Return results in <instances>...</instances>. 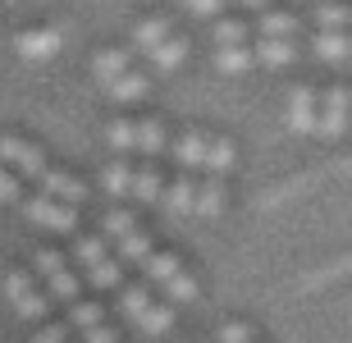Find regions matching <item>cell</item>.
Returning <instances> with one entry per match:
<instances>
[{
	"mask_svg": "<svg viewBox=\"0 0 352 343\" xmlns=\"http://www.w3.org/2000/svg\"><path fill=\"white\" fill-rule=\"evenodd\" d=\"M119 307H124V316H129L142 334H151V339H160V334L174 330V311H170V307H160V302H151V293H146L142 284L119 289Z\"/></svg>",
	"mask_w": 352,
	"mask_h": 343,
	"instance_id": "1",
	"label": "cell"
},
{
	"mask_svg": "<svg viewBox=\"0 0 352 343\" xmlns=\"http://www.w3.org/2000/svg\"><path fill=\"white\" fill-rule=\"evenodd\" d=\"M142 270H146V279H151L156 289L170 293L174 302H192V298H197V279L183 270L179 256H170V252H151Z\"/></svg>",
	"mask_w": 352,
	"mask_h": 343,
	"instance_id": "2",
	"label": "cell"
},
{
	"mask_svg": "<svg viewBox=\"0 0 352 343\" xmlns=\"http://www.w3.org/2000/svg\"><path fill=\"white\" fill-rule=\"evenodd\" d=\"M74 256H78V265L87 270V279L96 284V289H119V279H124V265L105 252L101 238H78L74 243Z\"/></svg>",
	"mask_w": 352,
	"mask_h": 343,
	"instance_id": "3",
	"label": "cell"
},
{
	"mask_svg": "<svg viewBox=\"0 0 352 343\" xmlns=\"http://www.w3.org/2000/svg\"><path fill=\"white\" fill-rule=\"evenodd\" d=\"M105 234L115 238L119 243V256H124V261H133V265H146V256H151V238L142 234V229H138V220H133L129 211H110L105 215Z\"/></svg>",
	"mask_w": 352,
	"mask_h": 343,
	"instance_id": "4",
	"label": "cell"
},
{
	"mask_svg": "<svg viewBox=\"0 0 352 343\" xmlns=\"http://www.w3.org/2000/svg\"><path fill=\"white\" fill-rule=\"evenodd\" d=\"M348 129H352V87L334 82V87L320 92V129H316V137H329L334 142Z\"/></svg>",
	"mask_w": 352,
	"mask_h": 343,
	"instance_id": "5",
	"label": "cell"
},
{
	"mask_svg": "<svg viewBox=\"0 0 352 343\" xmlns=\"http://www.w3.org/2000/svg\"><path fill=\"white\" fill-rule=\"evenodd\" d=\"M23 215L32 220V225L51 229V234H74V225H78V206H69V201L60 197H28L23 201Z\"/></svg>",
	"mask_w": 352,
	"mask_h": 343,
	"instance_id": "6",
	"label": "cell"
},
{
	"mask_svg": "<svg viewBox=\"0 0 352 343\" xmlns=\"http://www.w3.org/2000/svg\"><path fill=\"white\" fill-rule=\"evenodd\" d=\"M284 124H288V133H298V137H316V129H320V92L307 87V82L293 87V92H288Z\"/></svg>",
	"mask_w": 352,
	"mask_h": 343,
	"instance_id": "7",
	"label": "cell"
},
{
	"mask_svg": "<svg viewBox=\"0 0 352 343\" xmlns=\"http://www.w3.org/2000/svg\"><path fill=\"white\" fill-rule=\"evenodd\" d=\"M37 275L46 279V289H51V298H60L65 307H74V302H82L78 298V279H74V270H69L65 261H60V252H51V247H41L37 252Z\"/></svg>",
	"mask_w": 352,
	"mask_h": 343,
	"instance_id": "8",
	"label": "cell"
},
{
	"mask_svg": "<svg viewBox=\"0 0 352 343\" xmlns=\"http://www.w3.org/2000/svg\"><path fill=\"white\" fill-rule=\"evenodd\" d=\"M5 298L14 302V311L23 320H41L46 311H51V302H46V293L32 284V275H23V270H10L5 275Z\"/></svg>",
	"mask_w": 352,
	"mask_h": 343,
	"instance_id": "9",
	"label": "cell"
},
{
	"mask_svg": "<svg viewBox=\"0 0 352 343\" xmlns=\"http://www.w3.org/2000/svg\"><path fill=\"white\" fill-rule=\"evenodd\" d=\"M0 160H5L10 170H19V179H41V174L51 170L46 156H41L32 142H23V137H0Z\"/></svg>",
	"mask_w": 352,
	"mask_h": 343,
	"instance_id": "10",
	"label": "cell"
},
{
	"mask_svg": "<svg viewBox=\"0 0 352 343\" xmlns=\"http://www.w3.org/2000/svg\"><path fill=\"white\" fill-rule=\"evenodd\" d=\"M174 160H179V170H206V151H210V133L206 129H183L174 137Z\"/></svg>",
	"mask_w": 352,
	"mask_h": 343,
	"instance_id": "11",
	"label": "cell"
},
{
	"mask_svg": "<svg viewBox=\"0 0 352 343\" xmlns=\"http://www.w3.org/2000/svg\"><path fill=\"white\" fill-rule=\"evenodd\" d=\"M311 51L320 65H352V32H316Z\"/></svg>",
	"mask_w": 352,
	"mask_h": 343,
	"instance_id": "12",
	"label": "cell"
},
{
	"mask_svg": "<svg viewBox=\"0 0 352 343\" xmlns=\"http://www.w3.org/2000/svg\"><path fill=\"white\" fill-rule=\"evenodd\" d=\"M293 60H298V41L293 37H256V65L288 69Z\"/></svg>",
	"mask_w": 352,
	"mask_h": 343,
	"instance_id": "13",
	"label": "cell"
},
{
	"mask_svg": "<svg viewBox=\"0 0 352 343\" xmlns=\"http://www.w3.org/2000/svg\"><path fill=\"white\" fill-rule=\"evenodd\" d=\"M19 55L23 60H51L55 51H60V32L55 27H32V32H19Z\"/></svg>",
	"mask_w": 352,
	"mask_h": 343,
	"instance_id": "14",
	"label": "cell"
},
{
	"mask_svg": "<svg viewBox=\"0 0 352 343\" xmlns=\"http://www.w3.org/2000/svg\"><path fill=\"white\" fill-rule=\"evenodd\" d=\"M37 184H41V192H46V197H60V201H69V206L87 201V188H82L74 174H65V170H46Z\"/></svg>",
	"mask_w": 352,
	"mask_h": 343,
	"instance_id": "15",
	"label": "cell"
},
{
	"mask_svg": "<svg viewBox=\"0 0 352 343\" xmlns=\"http://www.w3.org/2000/svg\"><path fill=\"white\" fill-rule=\"evenodd\" d=\"M165 206H170L174 215H192V206H197V179H192V170H179V179L165 188Z\"/></svg>",
	"mask_w": 352,
	"mask_h": 343,
	"instance_id": "16",
	"label": "cell"
},
{
	"mask_svg": "<svg viewBox=\"0 0 352 343\" xmlns=\"http://www.w3.org/2000/svg\"><path fill=\"white\" fill-rule=\"evenodd\" d=\"M311 19L320 32H352V5H343V0H320Z\"/></svg>",
	"mask_w": 352,
	"mask_h": 343,
	"instance_id": "17",
	"label": "cell"
},
{
	"mask_svg": "<svg viewBox=\"0 0 352 343\" xmlns=\"http://www.w3.org/2000/svg\"><path fill=\"white\" fill-rule=\"evenodd\" d=\"M170 37H174V32H170V23H165V19H142V23L133 27V46H138L142 55H156Z\"/></svg>",
	"mask_w": 352,
	"mask_h": 343,
	"instance_id": "18",
	"label": "cell"
},
{
	"mask_svg": "<svg viewBox=\"0 0 352 343\" xmlns=\"http://www.w3.org/2000/svg\"><path fill=\"white\" fill-rule=\"evenodd\" d=\"M105 96H110L115 106H133V101H142V96H146V74H138V69H129L124 78L105 82Z\"/></svg>",
	"mask_w": 352,
	"mask_h": 343,
	"instance_id": "19",
	"label": "cell"
},
{
	"mask_svg": "<svg viewBox=\"0 0 352 343\" xmlns=\"http://www.w3.org/2000/svg\"><path fill=\"white\" fill-rule=\"evenodd\" d=\"M220 211H224V184L215 179V174H206V179L197 184V206H192V215H201V220H215Z\"/></svg>",
	"mask_w": 352,
	"mask_h": 343,
	"instance_id": "20",
	"label": "cell"
},
{
	"mask_svg": "<svg viewBox=\"0 0 352 343\" xmlns=\"http://www.w3.org/2000/svg\"><path fill=\"white\" fill-rule=\"evenodd\" d=\"M215 69L220 74H248V69H256V46H215Z\"/></svg>",
	"mask_w": 352,
	"mask_h": 343,
	"instance_id": "21",
	"label": "cell"
},
{
	"mask_svg": "<svg viewBox=\"0 0 352 343\" xmlns=\"http://www.w3.org/2000/svg\"><path fill=\"white\" fill-rule=\"evenodd\" d=\"M133 197L138 201H160L165 197V179H160V170L151 165V160L133 170Z\"/></svg>",
	"mask_w": 352,
	"mask_h": 343,
	"instance_id": "22",
	"label": "cell"
},
{
	"mask_svg": "<svg viewBox=\"0 0 352 343\" xmlns=\"http://www.w3.org/2000/svg\"><path fill=\"white\" fill-rule=\"evenodd\" d=\"M129 51H96V60H91V74H96V82H115V78H124L129 74Z\"/></svg>",
	"mask_w": 352,
	"mask_h": 343,
	"instance_id": "23",
	"label": "cell"
},
{
	"mask_svg": "<svg viewBox=\"0 0 352 343\" xmlns=\"http://www.w3.org/2000/svg\"><path fill=\"white\" fill-rule=\"evenodd\" d=\"M238 160V146L229 142V137H215L210 133V151H206V174H215V179H224V174L234 170Z\"/></svg>",
	"mask_w": 352,
	"mask_h": 343,
	"instance_id": "24",
	"label": "cell"
},
{
	"mask_svg": "<svg viewBox=\"0 0 352 343\" xmlns=\"http://www.w3.org/2000/svg\"><path fill=\"white\" fill-rule=\"evenodd\" d=\"M165 146H170V137H165V124H160V119H138V151L156 160Z\"/></svg>",
	"mask_w": 352,
	"mask_h": 343,
	"instance_id": "25",
	"label": "cell"
},
{
	"mask_svg": "<svg viewBox=\"0 0 352 343\" xmlns=\"http://www.w3.org/2000/svg\"><path fill=\"white\" fill-rule=\"evenodd\" d=\"M256 37H298V19L284 10H270L256 19Z\"/></svg>",
	"mask_w": 352,
	"mask_h": 343,
	"instance_id": "26",
	"label": "cell"
},
{
	"mask_svg": "<svg viewBox=\"0 0 352 343\" xmlns=\"http://www.w3.org/2000/svg\"><path fill=\"white\" fill-rule=\"evenodd\" d=\"M133 170H138V165H129V160H115V165L101 174L105 192H110V197H133Z\"/></svg>",
	"mask_w": 352,
	"mask_h": 343,
	"instance_id": "27",
	"label": "cell"
},
{
	"mask_svg": "<svg viewBox=\"0 0 352 343\" xmlns=\"http://www.w3.org/2000/svg\"><path fill=\"white\" fill-rule=\"evenodd\" d=\"M105 142L115 146L119 156H124V151H138V124H133V119H115V124L105 129Z\"/></svg>",
	"mask_w": 352,
	"mask_h": 343,
	"instance_id": "28",
	"label": "cell"
},
{
	"mask_svg": "<svg viewBox=\"0 0 352 343\" xmlns=\"http://www.w3.org/2000/svg\"><path fill=\"white\" fill-rule=\"evenodd\" d=\"M69 320H74V330H82V334H91V330H101V325H105L96 302H74V307H69Z\"/></svg>",
	"mask_w": 352,
	"mask_h": 343,
	"instance_id": "29",
	"label": "cell"
},
{
	"mask_svg": "<svg viewBox=\"0 0 352 343\" xmlns=\"http://www.w3.org/2000/svg\"><path fill=\"white\" fill-rule=\"evenodd\" d=\"M215 46H248V23L243 19H220L215 23Z\"/></svg>",
	"mask_w": 352,
	"mask_h": 343,
	"instance_id": "30",
	"label": "cell"
},
{
	"mask_svg": "<svg viewBox=\"0 0 352 343\" xmlns=\"http://www.w3.org/2000/svg\"><path fill=\"white\" fill-rule=\"evenodd\" d=\"M183 55H188V41H183V37H170L156 55H151V60H156V69H165V74H170V69L183 65Z\"/></svg>",
	"mask_w": 352,
	"mask_h": 343,
	"instance_id": "31",
	"label": "cell"
},
{
	"mask_svg": "<svg viewBox=\"0 0 352 343\" xmlns=\"http://www.w3.org/2000/svg\"><path fill=\"white\" fill-rule=\"evenodd\" d=\"M23 197V184H19V174H10V165L0 160V201H19Z\"/></svg>",
	"mask_w": 352,
	"mask_h": 343,
	"instance_id": "32",
	"label": "cell"
},
{
	"mask_svg": "<svg viewBox=\"0 0 352 343\" xmlns=\"http://www.w3.org/2000/svg\"><path fill=\"white\" fill-rule=\"evenodd\" d=\"M220 343H256V334L243 320H229V325H220Z\"/></svg>",
	"mask_w": 352,
	"mask_h": 343,
	"instance_id": "33",
	"label": "cell"
},
{
	"mask_svg": "<svg viewBox=\"0 0 352 343\" xmlns=\"http://www.w3.org/2000/svg\"><path fill=\"white\" fill-rule=\"evenodd\" d=\"M192 14H201V19H215V14L224 10V0H183Z\"/></svg>",
	"mask_w": 352,
	"mask_h": 343,
	"instance_id": "34",
	"label": "cell"
},
{
	"mask_svg": "<svg viewBox=\"0 0 352 343\" xmlns=\"http://www.w3.org/2000/svg\"><path fill=\"white\" fill-rule=\"evenodd\" d=\"M32 343H69L65 339V325H41V330L32 334Z\"/></svg>",
	"mask_w": 352,
	"mask_h": 343,
	"instance_id": "35",
	"label": "cell"
},
{
	"mask_svg": "<svg viewBox=\"0 0 352 343\" xmlns=\"http://www.w3.org/2000/svg\"><path fill=\"white\" fill-rule=\"evenodd\" d=\"M82 343H119V339H115V330H110V325H101V330L82 334Z\"/></svg>",
	"mask_w": 352,
	"mask_h": 343,
	"instance_id": "36",
	"label": "cell"
},
{
	"mask_svg": "<svg viewBox=\"0 0 352 343\" xmlns=\"http://www.w3.org/2000/svg\"><path fill=\"white\" fill-rule=\"evenodd\" d=\"M238 5H248V10H265L270 0H238Z\"/></svg>",
	"mask_w": 352,
	"mask_h": 343,
	"instance_id": "37",
	"label": "cell"
}]
</instances>
